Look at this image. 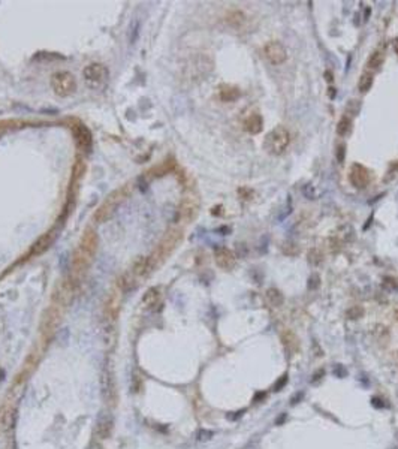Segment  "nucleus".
Instances as JSON below:
<instances>
[{
	"label": "nucleus",
	"mask_w": 398,
	"mask_h": 449,
	"mask_svg": "<svg viewBox=\"0 0 398 449\" xmlns=\"http://www.w3.org/2000/svg\"><path fill=\"white\" fill-rule=\"evenodd\" d=\"M96 250H98V234L95 229L89 228L84 231V234L79 240V244L75 249L72 256V270H71L69 279L75 282L76 285L89 271V268L93 262V258L96 255Z\"/></svg>",
	"instance_id": "1"
},
{
	"label": "nucleus",
	"mask_w": 398,
	"mask_h": 449,
	"mask_svg": "<svg viewBox=\"0 0 398 449\" xmlns=\"http://www.w3.org/2000/svg\"><path fill=\"white\" fill-rule=\"evenodd\" d=\"M181 238H183V232H181V229H179V228H172V229H169L165 234V237L162 238V241L159 243V246L156 247V250L153 252V255L150 258H147L151 271L154 268H157L162 262L165 261L174 252V249L180 244Z\"/></svg>",
	"instance_id": "2"
},
{
	"label": "nucleus",
	"mask_w": 398,
	"mask_h": 449,
	"mask_svg": "<svg viewBox=\"0 0 398 449\" xmlns=\"http://www.w3.org/2000/svg\"><path fill=\"white\" fill-rule=\"evenodd\" d=\"M129 187L123 186L120 189H115L114 192H111L108 195V198L99 205V208L96 210L93 219L98 222V223H104L107 222L108 219H111V216L115 213V210L124 202V199L129 196Z\"/></svg>",
	"instance_id": "3"
},
{
	"label": "nucleus",
	"mask_w": 398,
	"mask_h": 449,
	"mask_svg": "<svg viewBox=\"0 0 398 449\" xmlns=\"http://www.w3.org/2000/svg\"><path fill=\"white\" fill-rule=\"evenodd\" d=\"M290 144V133L285 126H277L274 127L265 138L263 147L265 150L273 154V156H280L283 154Z\"/></svg>",
	"instance_id": "4"
},
{
	"label": "nucleus",
	"mask_w": 398,
	"mask_h": 449,
	"mask_svg": "<svg viewBox=\"0 0 398 449\" xmlns=\"http://www.w3.org/2000/svg\"><path fill=\"white\" fill-rule=\"evenodd\" d=\"M62 316H63V308L60 305H56V304H53L43 313V318H42V322H40V334L45 340H50L57 333V330L60 327V322H62Z\"/></svg>",
	"instance_id": "5"
},
{
	"label": "nucleus",
	"mask_w": 398,
	"mask_h": 449,
	"mask_svg": "<svg viewBox=\"0 0 398 449\" xmlns=\"http://www.w3.org/2000/svg\"><path fill=\"white\" fill-rule=\"evenodd\" d=\"M51 87L57 96L68 98L76 90V79L71 72H66V71L56 72L51 76Z\"/></svg>",
	"instance_id": "6"
},
{
	"label": "nucleus",
	"mask_w": 398,
	"mask_h": 449,
	"mask_svg": "<svg viewBox=\"0 0 398 449\" xmlns=\"http://www.w3.org/2000/svg\"><path fill=\"white\" fill-rule=\"evenodd\" d=\"M199 207H201V201H199L198 193H195V192L186 193L183 196V199H181L180 208H179V217L183 222H192L198 216Z\"/></svg>",
	"instance_id": "7"
},
{
	"label": "nucleus",
	"mask_w": 398,
	"mask_h": 449,
	"mask_svg": "<svg viewBox=\"0 0 398 449\" xmlns=\"http://www.w3.org/2000/svg\"><path fill=\"white\" fill-rule=\"evenodd\" d=\"M82 78L87 87L90 88H99L108 78V69L101 63H92L84 68Z\"/></svg>",
	"instance_id": "8"
},
{
	"label": "nucleus",
	"mask_w": 398,
	"mask_h": 449,
	"mask_svg": "<svg viewBox=\"0 0 398 449\" xmlns=\"http://www.w3.org/2000/svg\"><path fill=\"white\" fill-rule=\"evenodd\" d=\"M75 292H76V283H75V282H72L71 279L62 282V283L56 288V292H54V295H53V301H54L53 304L60 305L62 308L66 307L68 304L72 302Z\"/></svg>",
	"instance_id": "9"
},
{
	"label": "nucleus",
	"mask_w": 398,
	"mask_h": 449,
	"mask_svg": "<svg viewBox=\"0 0 398 449\" xmlns=\"http://www.w3.org/2000/svg\"><path fill=\"white\" fill-rule=\"evenodd\" d=\"M114 431V418L109 412H101L98 419H96V425H95V436L99 440H107L111 437Z\"/></svg>",
	"instance_id": "10"
},
{
	"label": "nucleus",
	"mask_w": 398,
	"mask_h": 449,
	"mask_svg": "<svg viewBox=\"0 0 398 449\" xmlns=\"http://www.w3.org/2000/svg\"><path fill=\"white\" fill-rule=\"evenodd\" d=\"M263 53H265V57L268 59V62L273 63V65H282L288 59L286 48L283 47V43H280L277 40L268 42L265 45V48H263Z\"/></svg>",
	"instance_id": "11"
},
{
	"label": "nucleus",
	"mask_w": 398,
	"mask_h": 449,
	"mask_svg": "<svg viewBox=\"0 0 398 449\" xmlns=\"http://www.w3.org/2000/svg\"><path fill=\"white\" fill-rule=\"evenodd\" d=\"M71 129H72L73 138H75V143H76L78 149L81 151L89 153L92 146H93V138H92L90 130L82 123H75V124L71 126Z\"/></svg>",
	"instance_id": "12"
},
{
	"label": "nucleus",
	"mask_w": 398,
	"mask_h": 449,
	"mask_svg": "<svg viewBox=\"0 0 398 449\" xmlns=\"http://www.w3.org/2000/svg\"><path fill=\"white\" fill-rule=\"evenodd\" d=\"M349 180L352 186H355L357 189H365L370 183V172L365 166H362L360 163H353L350 168Z\"/></svg>",
	"instance_id": "13"
},
{
	"label": "nucleus",
	"mask_w": 398,
	"mask_h": 449,
	"mask_svg": "<svg viewBox=\"0 0 398 449\" xmlns=\"http://www.w3.org/2000/svg\"><path fill=\"white\" fill-rule=\"evenodd\" d=\"M214 261L225 271H231L237 265V256L232 250L226 247H218L214 252Z\"/></svg>",
	"instance_id": "14"
},
{
	"label": "nucleus",
	"mask_w": 398,
	"mask_h": 449,
	"mask_svg": "<svg viewBox=\"0 0 398 449\" xmlns=\"http://www.w3.org/2000/svg\"><path fill=\"white\" fill-rule=\"evenodd\" d=\"M54 240H56V231L54 229L45 232L43 235H40L36 240V243L30 249V256H40V255H43L51 247V244L54 243Z\"/></svg>",
	"instance_id": "15"
},
{
	"label": "nucleus",
	"mask_w": 398,
	"mask_h": 449,
	"mask_svg": "<svg viewBox=\"0 0 398 449\" xmlns=\"http://www.w3.org/2000/svg\"><path fill=\"white\" fill-rule=\"evenodd\" d=\"M102 394L109 405H114L117 398V389H115V380L112 377V373L109 372H104L102 374Z\"/></svg>",
	"instance_id": "16"
},
{
	"label": "nucleus",
	"mask_w": 398,
	"mask_h": 449,
	"mask_svg": "<svg viewBox=\"0 0 398 449\" xmlns=\"http://www.w3.org/2000/svg\"><path fill=\"white\" fill-rule=\"evenodd\" d=\"M162 302V292L159 288H150L141 299V304L145 308H156Z\"/></svg>",
	"instance_id": "17"
},
{
	"label": "nucleus",
	"mask_w": 398,
	"mask_h": 449,
	"mask_svg": "<svg viewBox=\"0 0 398 449\" xmlns=\"http://www.w3.org/2000/svg\"><path fill=\"white\" fill-rule=\"evenodd\" d=\"M280 338H282V343L286 349V352L289 355H293L295 352H298L299 349V340L295 333H292L290 330H285L282 334H280Z\"/></svg>",
	"instance_id": "18"
},
{
	"label": "nucleus",
	"mask_w": 398,
	"mask_h": 449,
	"mask_svg": "<svg viewBox=\"0 0 398 449\" xmlns=\"http://www.w3.org/2000/svg\"><path fill=\"white\" fill-rule=\"evenodd\" d=\"M246 129L252 135H257L259 132H262V129H263V118H262V115L257 114V112L250 114L249 118L246 120Z\"/></svg>",
	"instance_id": "19"
},
{
	"label": "nucleus",
	"mask_w": 398,
	"mask_h": 449,
	"mask_svg": "<svg viewBox=\"0 0 398 449\" xmlns=\"http://www.w3.org/2000/svg\"><path fill=\"white\" fill-rule=\"evenodd\" d=\"M218 95H220V99L223 102H235L237 99H240L241 92L234 85H226L225 84V85H220Z\"/></svg>",
	"instance_id": "20"
},
{
	"label": "nucleus",
	"mask_w": 398,
	"mask_h": 449,
	"mask_svg": "<svg viewBox=\"0 0 398 449\" xmlns=\"http://www.w3.org/2000/svg\"><path fill=\"white\" fill-rule=\"evenodd\" d=\"M265 298H267V302H268L271 307H274V308L282 307L283 302H285L283 294H282L277 288H270V289H267V292H265Z\"/></svg>",
	"instance_id": "21"
},
{
	"label": "nucleus",
	"mask_w": 398,
	"mask_h": 449,
	"mask_svg": "<svg viewBox=\"0 0 398 449\" xmlns=\"http://www.w3.org/2000/svg\"><path fill=\"white\" fill-rule=\"evenodd\" d=\"M337 240L340 243H349V241H353L355 240V229L353 226L350 224H344L338 229V234H337Z\"/></svg>",
	"instance_id": "22"
},
{
	"label": "nucleus",
	"mask_w": 398,
	"mask_h": 449,
	"mask_svg": "<svg viewBox=\"0 0 398 449\" xmlns=\"http://www.w3.org/2000/svg\"><path fill=\"white\" fill-rule=\"evenodd\" d=\"M350 130H352V120L347 115L341 117L340 121H338V124H337V135L346 137V135L350 133Z\"/></svg>",
	"instance_id": "23"
},
{
	"label": "nucleus",
	"mask_w": 398,
	"mask_h": 449,
	"mask_svg": "<svg viewBox=\"0 0 398 449\" xmlns=\"http://www.w3.org/2000/svg\"><path fill=\"white\" fill-rule=\"evenodd\" d=\"M373 337H374V340L377 343H388V340H389V331L383 325H376L373 328Z\"/></svg>",
	"instance_id": "24"
},
{
	"label": "nucleus",
	"mask_w": 398,
	"mask_h": 449,
	"mask_svg": "<svg viewBox=\"0 0 398 449\" xmlns=\"http://www.w3.org/2000/svg\"><path fill=\"white\" fill-rule=\"evenodd\" d=\"M373 82H374V76L370 72H365L360 76V82H358V88L361 93H367L371 87H373Z\"/></svg>",
	"instance_id": "25"
},
{
	"label": "nucleus",
	"mask_w": 398,
	"mask_h": 449,
	"mask_svg": "<svg viewBox=\"0 0 398 449\" xmlns=\"http://www.w3.org/2000/svg\"><path fill=\"white\" fill-rule=\"evenodd\" d=\"M383 62H385V56H383L380 51H376V53H373V54L370 56V59H368V62H367V66H368L370 69H379V68L383 65Z\"/></svg>",
	"instance_id": "26"
},
{
	"label": "nucleus",
	"mask_w": 398,
	"mask_h": 449,
	"mask_svg": "<svg viewBox=\"0 0 398 449\" xmlns=\"http://www.w3.org/2000/svg\"><path fill=\"white\" fill-rule=\"evenodd\" d=\"M228 23L232 27H241V24L244 23V14L241 11H234L228 15Z\"/></svg>",
	"instance_id": "27"
},
{
	"label": "nucleus",
	"mask_w": 398,
	"mask_h": 449,
	"mask_svg": "<svg viewBox=\"0 0 398 449\" xmlns=\"http://www.w3.org/2000/svg\"><path fill=\"white\" fill-rule=\"evenodd\" d=\"M346 316H347V319L357 321V319H360V318L364 316V308H362L361 305H353V307H350L346 311Z\"/></svg>",
	"instance_id": "28"
},
{
	"label": "nucleus",
	"mask_w": 398,
	"mask_h": 449,
	"mask_svg": "<svg viewBox=\"0 0 398 449\" xmlns=\"http://www.w3.org/2000/svg\"><path fill=\"white\" fill-rule=\"evenodd\" d=\"M321 262H322V253L318 249H312L308 252V263L312 266H318Z\"/></svg>",
	"instance_id": "29"
},
{
	"label": "nucleus",
	"mask_w": 398,
	"mask_h": 449,
	"mask_svg": "<svg viewBox=\"0 0 398 449\" xmlns=\"http://www.w3.org/2000/svg\"><path fill=\"white\" fill-rule=\"evenodd\" d=\"M282 250H283V253L286 255V256H296L298 255V252H299V249H298V246L295 244V243H285L283 246H282Z\"/></svg>",
	"instance_id": "30"
},
{
	"label": "nucleus",
	"mask_w": 398,
	"mask_h": 449,
	"mask_svg": "<svg viewBox=\"0 0 398 449\" xmlns=\"http://www.w3.org/2000/svg\"><path fill=\"white\" fill-rule=\"evenodd\" d=\"M213 436H214V433L211 431V430H199L198 433H196V440L198 442H208V440H211L213 439Z\"/></svg>",
	"instance_id": "31"
},
{
	"label": "nucleus",
	"mask_w": 398,
	"mask_h": 449,
	"mask_svg": "<svg viewBox=\"0 0 398 449\" xmlns=\"http://www.w3.org/2000/svg\"><path fill=\"white\" fill-rule=\"evenodd\" d=\"M319 286H321V277H319V274H312L310 279H308V283H307L308 291H316Z\"/></svg>",
	"instance_id": "32"
},
{
	"label": "nucleus",
	"mask_w": 398,
	"mask_h": 449,
	"mask_svg": "<svg viewBox=\"0 0 398 449\" xmlns=\"http://www.w3.org/2000/svg\"><path fill=\"white\" fill-rule=\"evenodd\" d=\"M302 195L307 198V199H310V201H313V199H316V190H315V187L312 186V185H305V186H302Z\"/></svg>",
	"instance_id": "33"
},
{
	"label": "nucleus",
	"mask_w": 398,
	"mask_h": 449,
	"mask_svg": "<svg viewBox=\"0 0 398 449\" xmlns=\"http://www.w3.org/2000/svg\"><path fill=\"white\" fill-rule=\"evenodd\" d=\"M332 374H334L335 377H340V379H343V377H346V376H347V370H346V367H344L343 364H335V366H334V369H332Z\"/></svg>",
	"instance_id": "34"
},
{
	"label": "nucleus",
	"mask_w": 398,
	"mask_h": 449,
	"mask_svg": "<svg viewBox=\"0 0 398 449\" xmlns=\"http://www.w3.org/2000/svg\"><path fill=\"white\" fill-rule=\"evenodd\" d=\"M286 383H288V374H283L276 383H274V386H273V389L277 392V391H282L285 386H286Z\"/></svg>",
	"instance_id": "35"
},
{
	"label": "nucleus",
	"mask_w": 398,
	"mask_h": 449,
	"mask_svg": "<svg viewBox=\"0 0 398 449\" xmlns=\"http://www.w3.org/2000/svg\"><path fill=\"white\" fill-rule=\"evenodd\" d=\"M344 157H346V146L344 144H340L337 147V160L340 163H343L344 162Z\"/></svg>",
	"instance_id": "36"
},
{
	"label": "nucleus",
	"mask_w": 398,
	"mask_h": 449,
	"mask_svg": "<svg viewBox=\"0 0 398 449\" xmlns=\"http://www.w3.org/2000/svg\"><path fill=\"white\" fill-rule=\"evenodd\" d=\"M324 376H325V370H324V369L318 370L316 373H313V376H312V383H318V382H321Z\"/></svg>",
	"instance_id": "37"
},
{
	"label": "nucleus",
	"mask_w": 398,
	"mask_h": 449,
	"mask_svg": "<svg viewBox=\"0 0 398 449\" xmlns=\"http://www.w3.org/2000/svg\"><path fill=\"white\" fill-rule=\"evenodd\" d=\"M302 398H304V392H296V394L290 398V405L295 406V405H298L299 401H302Z\"/></svg>",
	"instance_id": "38"
},
{
	"label": "nucleus",
	"mask_w": 398,
	"mask_h": 449,
	"mask_svg": "<svg viewBox=\"0 0 398 449\" xmlns=\"http://www.w3.org/2000/svg\"><path fill=\"white\" fill-rule=\"evenodd\" d=\"M382 401H383V400H380V398H377V397L371 398V405H373L374 408H379V409L386 408V403H382Z\"/></svg>",
	"instance_id": "39"
},
{
	"label": "nucleus",
	"mask_w": 398,
	"mask_h": 449,
	"mask_svg": "<svg viewBox=\"0 0 398 449\" xmlns=\"http://www.w3.org/2000/svg\"><path fill=\"white\" fill-rule=\"evenodd\" d=\"M265 395H267L265 392H259V394H256V395L253 397V401H259V400H262Z\"/></svg>",
	"instance_id": "40"
},
{
	"label": "nucleus",
	"mask_w": 398,
	"mask_h": 449,
	"mask_svg": "<svg viewBox=\"0 0 398 449\" xmlns=\"http://www.w3.org/2000/svg\"><path fill=\"white\" fill-rule=\"evenodd\" d=\"M6 124H9V123H8V121H0V135H2V133H3V130L8 127Z\"/></svg>",
	"instance_id": "41"
},
{
	"label": "nucleus",
	"mask_w": 398,
	"mask_h": 449,
	"mask_svg": "<svg viewBox=\"0 0 398 449\" xmlns=\"http://www.w3.org/2000/svg\"><path fill=\"white\" fill-rule=\"evenodd\" d=\"M325 79H328L329 82L332 81V74H331L329 71H326V72H325Z\"/></svg>",
	"instance_id": "42"
},
{
	"label": "nucleus",
	"mask_w": 398,
	"mask_h": 449,
	"mask_svg": "<svg viewBox=\"0 0 398 449\" xmlns=\"http://www.w3.org/2000/svg\"><path fill=\"white\" fill-rule=\"evenodd\" d=\"M395 50H397V53H398V42H397V45H395Z\"/></svg>",
	"instance_id": "43"
},
{
	"label": "nucleus",
	"mask_w": 398,
	"mask_h": 449,
	"mask_svg": "<svg viewBox=\"0 0 398 449\" xmlns=\"http://www.w3.org/2000/svg\"><path fill=\"white\" fill-rule=\"evenodd\" d=\"M397 398H398V388H397Z\"/></svg>",
	"instance_id": "44"
},
{
	"label": "nucleus",
	"mask_w": 398,
	"mask_h": 449,
	"mask_svg": "<svg viewBox=\"0 0 398 449\" xmlns=\"http://www.w3.org/2000/svg\"><path fill=\"white\" fill-rule=\"evenodd\" d=\"M397 440H398V434H397Z\"/></svg>",
	"instance_id": "45"
}]
</instances>
